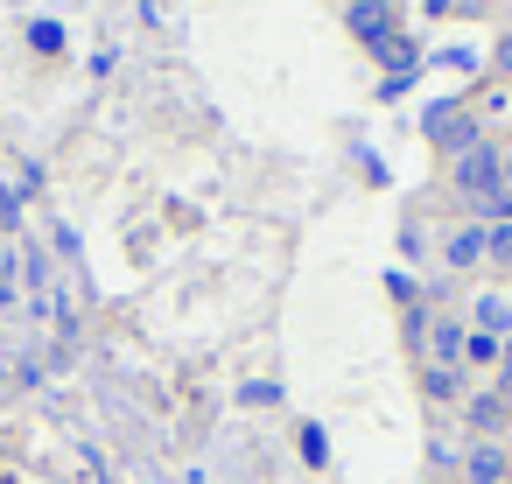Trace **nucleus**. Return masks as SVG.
I'll return each instance as SVG.
<instances>
[{"instance_id":"nucleus-1","label":"nucleus","mask_w":512,"mask_h":484,"mask_svg":"<svg viewBox=\"0 0 512 484\" xmlns=\"http://www.w3.org/2000/svg\"><path fill=\"white\" fill-rule=\"evenodd\" d=\"M421 134L442 148V155H463L470 141H484L477 134V120H470V92H456V99H435V106H421Z\"/></svg>"},{"instance_id":"nucleus-2","label":"nucleus","mask_w":512,"mask_h":484,"mask_svg":"<svg viewBox=\"0 0 512 484\" xmlns=\"http://www.w3.org/2000/svg\"><path fill=\"white\" fill-rule=\"evenodd\" d=\"M344 29L372 50L379 36H393V29H400V8H393V0H344Z\"/></svg>"},{"instance_id":"nucleus-3","label":"nucleus","mask_w":512,"mask_h":484,"mask_svg":"<svg viewBox=\"0 0 512 484\" xmlns=\"http://www.w3.org/2000/svg\"><path fill=\"white\" fill-rule=\"evenodd\" d=\"M463 421H470L477 442H498L512 428V400L505 393H463Z\"/></svg>"},{"instance_id":"nucleus-4","label":"nucleus","mask_w":512,"mask_h":484,"mask_svg":"<svg viewBox=\"0 0 512 484\" xmlns=\"http://www.w3.org/2000/svg\"><path fill=\"white\" fill-rule=\"evenodd\" d=\"M484 246H491V225H477V218H470V225H456V232H449L442 260H449L456 274H470V267H484Z\"/></svg>"},{"instance_id":"nucleus-5","label":"nucleus","mask_w":512,"mask_h":484,"mask_svg":"<svg viewBox=\"0 0 512 484\" xmlns=\"http://www.w3.org/2000/svg\"><path fill=\"white\" fill-rule=\"evenodd\" d=\"M463 330H470V323L435 316V323H428V337H421V358H428V365H463Z\"/></svg>"},{"instance_id":"nucleus-6","label":"nucleus","mask_w":512,"mask_h":484,"mask_svg":"<svg viewBox=\"0 0 512 484\" xmlns=\"http://www.w3.org/2000/svg\"><path fill=\"white\" fill-rule=\"evenodd\" d=\"M512 477V456L498 442H470L463 449V484H505Z\"/></svg>"},{"instance_id":"nucleus-7","label":"nucleus","mask_w":512,"mask_h":484,"mask_svg":"<svg viewBox=\"0 0 512 484\" xmlns=\"http://www.w3.org/2000/svg\"><path fill=\"white\" fill-rule=\"evenodd\" d=\"M372 57L386 64V78H393V71H414V78H421V43H414L407 29H393V36H379V43H372Z\"/></svg>"},{"instance_id":"nucleus-8","label":"nucleus","mask_w":512,"mask_h":484,"mask_svg":"<svg viewBox=\"0 0 512 484\" xmlns=\"http://www.w3.org/2000/svg\"><path fill=\"white\" fill-rule=\"evenodd\" d=\"M421 393L435 400V407H463V365H421Z\"/></svg>"},{"instance_id":"nucleus-9","label":"nucleus","mask_w":512,"mask_h":484,"mask_svg":"<svg viewBox=\"0 0 512 484\" xmlns=\"http://www.w3.org/2000/svg\"><path fill=\"white\" fill-rule=\"evenodd\" d=\"M470 330L512 337V295H477V302H470Z\"/></svg>"},{"instance_id":"nucleus-10","label":"nucleus","mask_w":512,"mask_h":484,"mask_svg":"<svg viewBox=\"0 0 512 484\" xmlns=\"http://www.w3.org/2000/svg\"><path fill=\"white\" fill-rule=\"evenodd\" d=\"M505 358V337H491V330H463V365H498Z\"/></svg>"},{"instance_id":"nucleus-11","label":"nucleus","mask_w":512,"mask_h":484,"mask_svg":"<svg viewBox=\"0 0 512 484\" xmlns=\"http://www.w3.org/2000/svg\"><path fill=\"white\" fill-rule=\"evenodd\" d=\"M484 260L512 274V218H505V225H491V246H484Z\"/></svg>"},{"instance_id":"nucleus-12","label":"nucleus","mask_w":512,"mask_h":484,"mask_svg":"<svg viewBox=\"0 0 512 484\" xmlns=\"http://www.w3.org/2000/svg\"><path fill=\"white\" fill-rule=\"evenodd\" d=\"M29 50L57 57V50H64V29H57V22H29Z\"/></svg>"},{"instance_id":"nucleus-13","label":"nucleus","mask_w":512,"mask_h":484,"mask_svg":"<svg viewBox=\"0 0 512 484\" xmlns=\"http://www.w3.org/2000/svg\"><path fill=\"white\" fill-rule=\"evenodd\" d=\"M302 456H309L316 470L330 463V442H323V428H316V421H302Z\"/></svg>"},{"instance_id":"nucleus-14","label":"nucleus","mask_w":512,"mask_h":484,"mask_svg":"<svg viewBox=\"0 0 512 484\" xmlns=\"http://www.w3.org/2000/svg\"><path fill=\"white\" fill-rule=\"evenodd\" d=\"M386 295H393V302H407V309H414V302H421V288H414V281H407V274H400V267H393V274H386Z\"/></svg>"},{"instance_id":"nucleus-15","label":"nucleus","mask_w":512,"mask_h":484,"mask_svg":"<svg viewBox=\"0 0 512 484\" xmlns=\"http://www.w3.org/2000/svg\"><path fill=\"white\" fill-rule=\"evenodd\" d=\"M414 92V71H393V78H379V99H407Z\"/></svg>"},{"instance_id":"nucleus-16","label":"nucleus","mask_w":512,"mask_h":484,"mask_svg":"<svg viewBox=\"0 0 512 484\" xmlns=\"http://www.w3.org/2000/svg\"><path fill=\"white\" fill-rule=\"evenodd\" d=\"M239 400H246V407H274V400H281V386H267V379H253V386H246Z\"/></svg>"},{"instance_id":"nucleus-17","label":"nucleus","mask_w":512,"mask_h":484,"mask_svg":"<svg viewBox=\"0 0 512 484\" xmlns=\"http://www.w3.org/2000/svg\"><path fill=\"white\" fill-rule=\"evenodd\" d=\"M491 64H498V78H505V85H512V29H505V36H498V43H491Z\"/></svg>"},{"instance_id":"nucleus-18","label":"nucleus","mask_w":512,"mask_h":484,"mask_svg":"<svg viewBox=\"0 0 512 484\" xmlns=\"http://www.w3.org/2000/svg\"><path fill=\"white\" fill-rule=\"evenodd\" d=\"M435 64H449V71H470V78H477V57H470V50H442Z\"/></svg>"},{"instance_id":"nucleus-19","label":"nucleus","mask_w":512,"mask_h":484,"mask_svg":"<svg viewBox=\"0 0 512 484\" xmlns=\"http://www.w3.org/2000/svg\"><path fill=\"white\" fill-rule=\"evenodd\" d=\"M498 183H505V197H512V148H498Z\"/></svg>"},{"instance_id":"nucleus-20","label":"nucleus","mask_w":512,"mask_h":484,"mask_svg":"<svg viewBox=\"0 0 512 484\" xmlns=\"http://www.w3.org/2000/svg\"><path fill=\"white\" fill-rule=\"evenodd\" d=\"M421 8H428V15H449V8H456V0H421Z\"/></svg>"}]
</instances>
